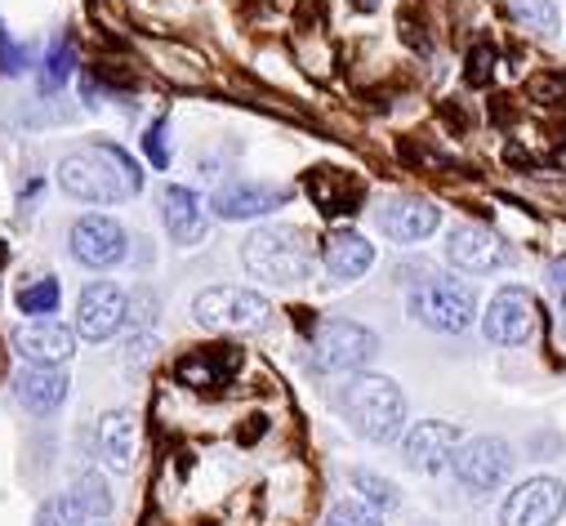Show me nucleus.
I'll use <instances>...</instances> for the list:
<instances>
[{
    "label": "nucleus",
    "instance_id": "nucleus-19",
    "mask_svg": "<svg viewBox=\"0 0 566 526\" xmlns=\"http://www.w3.org/2000/svg\"><path fill=\"white\" fill-rule=\"evenodd\" d=\"M98 451H103V464L116 469V473H129L134 460H138V420L134 411H112L98 429Z\"/></svg>",
    "mask_w": 566,
    "mask_h": 526
},
{
    "label": "nucleus",
    "instance_id": "nucleus-29",
    "mask_svg": "<svg viewBox=\"0 0 566 526\" xmlns=\"http://www.w3.org/2000/svg\"><path fill=\"white\" fill-rule=\"evenodd\" d=\"M326 526H384L366 504H357V499H344V504H335L331 508V517H326Z\"/></svg>",
    "mask_w": 566,
    "mask_h": 526
},
{
    "label": "nucleus",
    "instance_id": "nucleus-13",
    "mask_svg": "<svg viewBox=\"0 0 566 526\" xmlns=\"http://www.w3.org/2000/svg\"><path fill=\"white\" fill-rule=\"evenodd\" d=\"M455 451H460V429H455V424H438V420L415 424V429L406 433V442H401L406 464L419 469V473H442V469H451Z\"/></svg>",
    "mask_w": 566,
    "mask_h": 526
},
{
    "label": "nucleus",
    "instance_id": "nucleus-34",
    "mask_svg": "<svg viewBox=\"0 0 566 526\" xmlns=\"http://www.w3.org/2000/svg\"><path fill=\"white\" fill-rule=\"evenodd\" d=\"M148 353H157V339L138 335V339L129 344V366H144V361H148Z\"/></svg>",
    "mask_w": 566,
    "mask_h": 526
},
{
    "label": "nucleus",
    "instance_id": "nucleus-30",
    "mask_svg": "<svg viewBox=\"0 0 566 526\" xmlns=\"http://www.w3.org/2000/svg\"><path fill=\"white\" fill-rule=\"evenodd\" d=\"M28 72V50L10 36V28H0V76H23Z\"/></svg>",
    "mask_w": 566,
    "mask_h": 526
},
{
    "label": "nucleus",
    "instance_id": "nucleus-15",
    "mask_svg": "<svg viewBox=\"0 0 566 526\" xmlns=\"http://www.w3.org/2000/svg\"><path fill=\"white\" fill-rule=\"evenodd\" d=\"M281 201L276 188H268V183H250V179H228V183H219L214 188V197H210V206H214V214L219 219H259V214H272Z\"/></svg>",
    "mask_w": 566,
    "mask_h": 526
},
{
    "label": "nucleus",
    "instance_id": "nucleus-37",
    "mask_svg": "<svg viewBox=\"0 0 566 526\" xmlns=\"http://www.w3.org/2000/svg\"><path fill=\"white\" fill-rule=\"evenodd\" d=\"M557 161H562V166H566V148H562V152H557Z\"/></svg>",
    "mask_w": 566,
    "mask_h": 526
},
{
    "label": "nucleus",
    "instance_id": "nucleus-10",
    "mask_svg": "<svg viewBox=\"0 0 566 526\" xmlns=\"http://www.w3.org/2000/svg\"><path fill=\"white\" fill-rule=\"evenodd\" d=\"M67 241H72V254L85 263V269H98V273L116 269V263L129 254L125 228H120L116 219H107V214H85V219H76L72 232H67Z\"/></svg>",
    "mask_w": 566,
    "mask_h": 526
},
{
    "label": "nucleus",
    "instance_id": "nucleus-18",
    "mask_svg": "<svg viewBox=\"0 0 566 526\" xmlns=\"http://www.w3.org/2000/svg\"><path fill=\"white\" fill-rule=\"evenodd\" d=\"M14 392H19V402L36 415H50L63 407L67 398V375L59 366H28L19 379H14Z\"/></svg>",
    "mask_w": 566,
    "mask_h": 526
},
{
    "label": "nucleus",
    "instance_id": "nucleus-8",
    "mask_svg": "<svg viewBox=\"0 0 566 526\" xmlns=\"http://www.w3.org/2000/svg\"><path fill=\"white\" fill-rule=\"evenodd\" d=\"M535 322H539L535 295L522 291V286H504V291L491 299V308H486V317H482V330H486L491 344L513 348V344H526V339L535 335Z\"/></svg>",
    "mask_w": 566,
    "mask_h": 526
},
{
    "label": "nucleus",
    "instance_id": "nucleus-35",
    "mask_svg": "<svg viewBox=\"0 0 566 526\" xmlns=\"http://www.w3.org/2000/svg\"><path fill=\"white\" fill-rule=\"evenodd\" d=\"M548 286H553V295H566V259L548 263Z\"/></svg>",
    "mask_w": 566,
    "mask_h": 526
},
{
    "label": "nucleus",
    "instance_id": "nucleus-14",
    "mask_svg": "<svg viewBox=\"0 0 566 526\" xmlns=\"http://www.w3.org/2000/svg\"><path fill=\"white\" fill-rule=\"evenodd\" d=\"M14 348H19L32 366H63V361L72 357L76 339H72V330L59 326L54 317H32V322H23V326L14 330Z\"/></svg>",
    "mask_w": 566,
    "mask_h": 526
},
{
    "label": "nucleus",
    "instance_id": "nucleus-2",
    "mask_svg": "<svg viewBox=\"0 0 566 526\" xmlns=\"http://www.w3.org/2000/svg\"><path fill=\"white\" fill-rule=\"evenodd\" d=\"M241 263L263 286H291L313 273V245L295 228H259L245 236Z\"/></svg>",
    "mask_w": 566,
    "mask_h": 526
},
{
    "label": "nucleus",
    "instance_id": "nucleus-26",
    "mask_svg": "<svg viewBox=\"0 0 566 526\" xmlns=\"http://www.w3.org/2000/svg\"><path fill=\"white\" fill-rule=\"evenodd\" d=\"M76 499H81V508L90 513V517H107L112 513V491H107V477L103 473H81V482H76V491H72Z\"/></svg>",
    "mask_w": 566,
    "mask_h": 526
},
{
    "label": "nucleus",
    "instance_id": "nucleus-9",
    "mask_svg": "<svg viewBox=\"0 0 566 526\" xmlns=\"http://www.w3.org/2000/svg\"><path fill=\"white\" fill-rule=\"evenodd\" d=\"M566 513V486L557 477H531L517 491H509L500 522L504 526H553Z\"/></svg>",
    "mask_w": 566,
    "mask_h": 526
},
{
    "label": "nucleus",
    "instance_id": "nucleus-5",
    "mask_svg": "<svg viewBox=\"0 0 566 526\" xmlns=\"http://www.w3.org/2000/svg\"><path fill=\"white\" fill-rule=\"evenodd\" d=\"M268 299L259 291H237V286H214V291H201L197 304H192V317L206 326V330H254L268 322Z\"/></svg>",
    "mask_w": 566,
    "mask_h": 526
},
{
    "label": "nucleus",
    "instance_id": "nucleus-20",
    "mask_svg": "<svg viewBox=\"0 0 566 526\" xmlns=\"http://www.w3.org/2000/svg\"><path fill=\"white\" fill-rule=\"evenodd\" d=\"M308 197L317 201L322 214H357L361 210V188L344 170H313L308 175Z\"/></svg>",
    "mask_w": 566,
    "mask_h": 526
},
{
    "label": "nucleus",
    "instance_id": "nucleus-33",
    "mask_svg": "<svg viewBox=\"0 0 566 526\" xmlns=\"http://www.w3.org/2000/svg\"><path fill=\"white\" fill-rule=\"evenodd\" d=\"M491 76H495V50H491V45H473V50H469L464 81H469V85H486Z\"/></svg>",
    "mask_w": 566,
    "mask_h": 526
},
{
    "label": "nucleus",
    "instance_id": "nucleus-28",
    "mask_svg": "<svg viewBox=\"0 0 566 526\" xmlns=\"http://www.w3.org/2000/svg\"><path fill=\"white\" fill-rule=\"evenodd\" d=\"M85 508H81V499L76 495H54V499H45L41 504V513H36V526H85Z\"/></svg>",
    "mask_w": 566,
    "mask_h": 526
},
{
    "label": "nucleus",
    "instance_id": "nucleus-24",
    "mask_svg": "<svg viewBox=\"0 0 566 526\" xmlns=\"http://www.w3.org/2000/svg\"><path fill=\"white\" fill-rule=\"evenodd\" d=\"M509 14H513L526 32H535V36H553V32H557V10H553V0H513Z\"/></svg>",
    "mask_w": 566,
    "mask_h": 526
},
{
    "label": "nucleus",
    "instance_id": "nucleus-4",
    "mask_svg": "<svg viewBox=\"0 0 566 526\" xmlns=\"http://www.w3.org/2000/svg\"><path fill=\"white\" fill-rule=\"evenodd\" d=\"M473 308H478L473 286H464V282H455V277H429L423 286H415V295H410L415 322H423L429 330H442V335L469 330Z\"/></svg>",
    "mask_w": 566,
    "mask_h": 526
},
{
    "label": "nucleus",
    "instance_id": "nucleus-25",
    "mask_svg": "<svg viewBox=\"0 0 566 526\" xmlns=\"http://www.w3.org/2000/svg\"><path fill=\"white\" fill-rule=\"evenodd\" d=\"M72 67H76V50H72V36H59V41H54V50L45 54V67H41V90H45V94L63 90V81L72 76Z\"/></svg>",
    "mask_w": 566,
    "mask_h": 526
},
{
    "label": "nucleus",
    "instance_id": "nucleus-7",
    "mask_svg": "<svg viewBox=\"0 0 566 526\" xmlns=\"http://www.w3.org/2000/svg\"><path fill=\"white\" fill-rule=\"evenodd\" d=\"M451 469H455L460 486H469L478 495L482 491H495L513 473V446L504 438H469V442H460Z\"/></svg>",
    "mask_w": 566,
    "mask_h": 526
},
{
    "label": "nucleus",
    "instance_id": "nucleus-21",
    "mask_svg": "<svg viewBox=\"0 0 566 526\" xmlns=\"http://www.w3.org/2000/svg\"><path fill=\"white\" fill-rule=\"evenodd\" d=\"M237 366H241V353L237 348H201V353L179 357V379L192 383V388H214V383L232 379Z\"/></svg>",
    "mask_w": 566,
    "mask_h": 526
},
{
    "label": "nucleus",
    "instance_id": "nucleus-11",
    "mask_svg": "<svg viewBox=\"0 0 566 526\" xmlns=\"http://www.w3.org/2000/svg\"><path fill=\"white\" fill-rule=\"evenodd\" d=\"M125 317H129V295L120 286H112V282H94L76 299V330H81V339H94V344L112 339L125 326Z\"/></svg>",
    "mask_w": 566,
    "mask_h": 526
},
{
    "label": "nucleus",
    "instance_id": "nucleus-32",
    "mask_svg": "<svg viewBox=\"0 0 566 526\" xmlns=\"http://www.w3.org/2000/svg\"><path fill=\"white\" fill-rule=\"evenodd\" d=\"M526 94H531L535 103H562V98H566V76H562V72H539V76H531Z\"/></svg>",
    "mask_w": 566,
    "mask_h": 526
},
{
    "label": "nucleus",
    "instance_id": "nucleus-3",
    "mask_svg": "<svg viewBox=\"0 0 566 526\" xmlns=\"http://www.w3.org/2000/svg\"><path fill=\"white\" fill-rule=\"evenodd\" d=\"M339 407L353 420V429L370 442H397L401 429H406V398H401V388L384 375H357L339 392Z\"/></svg>",
    "mask_w": 566,
    "mask_h": 526
},
{
    "label": "nucleus",
    "instance_id": "nucleus-22",
    "mask_svg": "<svg viewBox=\"0 0 566 526\" xmlns=\"http://www.w3.org/2000/svg\"><path fill=\"white\" fill-rule=\"evenodd\" d=\"M166 228L175 241H201L206 219H201V201L192 188H166Z\"/></svg>",
    "mask_w": 566,
    "mask_h": 526
},
{
    "label": "nucleus",
    "instance_id": "nucleus-1",
    "mask_svg": "<svg viewBox=\"0 0 566 526\" xmlns=\"http://www.w3.org/2000/svg\"><path fill=\"white\" fill-rule=\"evenodd\" d=\"M59 183L76 201L116 206V201H129L138 188H144V175H138V166L129 161V152H120L112 144H90V148L63 157Z\"/></svg>",
    "mask_w": 566,
    "mask_h": 526
},
{
    "label": "nucleus",
    "instance_id": "nucleus-12",
    "mask_svg": "<svg viewBox=\"0 0 566 526\" xmlns=\"http://www.w3.org/2000/svg\"><path fill=\"white\" fill-rule=\"evenodd\" d=\"M447 259L455 263V269H464V273H495V269H504V263L513 259V250H509V241H500L491 228L464 223V228L451 232Z\"/></svg>",
    "mask_w": 566,
    "mask_h": 526
},
{
    "label": "nucleus",
    "instance_id": "nucleus-31",
    "mask_svg": "<svg viewBox=\"0 0 566 526\" xmlns=\"http://www.w3.org/2000/svg\"><path fill=\"white\" fill-rule=\"evenodd\" d=\"M144 152L153 157V166H157V170H166V166H170V125H166V120H153V125H148V135H144Z\"/></svg>",
    "mask_w": 566,
    "mask_h": 526
},
{
    "label": "nucleus",
    "instance_id": "nucleus-6",
    "mask_svg": "<svg viewBox=\"0 0 566 526\" xmlns=\"http://www.w3.org/2000/svg\"><path fill=\"white\" fill-rule=\"evenodd\" d=\"M379 339L375 330L357 326V322H322L313 335V366L317 370H357L375 357Z\"/></svg>",
    "mask_w": 566,
    "mask_h": 526
},
{
    "label": "nucleus",
    "instance_id": "nucleus-17",
    "mask_svg": "<svg viewBox=\"0 0 566 526\" xmlns=\"http://www.w3.org/2000/svg\"><path fill=\"white\" fill-rule=\"evenodd\" d=\"M322 263H326V273L335 282H357L375 263V245L361 232H331L326 245H322Z\"/></svg>",
    "mask_w": 566,
    "mask_h": 526
},
{
    "label": "nucleus",
    "instance_id": "nucleus-16",
    "mask_svg": "<svg viewBox=\"0 0 566 526\" xmlns=\"http://www.w3.org/2000/svg\"><path fill=\"white\" fill-rule=\"evenodd\" d=\"M379 228L384 236H392L397 245H415L423 236L438 232V206L419 201V197H392L384 210H379Z\"/></svg>",
    "mask_w": 566,
    "mask_h": 526
},
{
    "label": "nucleus",
    "instance_id": "nucleus-23",
    "mask_svg": "<svg viewBox=\"0 0 566 526\" xmlns=\"http://www.w3.org/2000/svg\"><path fill=\"white\" fill-rule=\"evenodd\" d=\"M14 304H19V313H28V317H50V313L59 308V277H36V282L19 286Z\"/></svg>",
    "mask_w": 566,
    "mask_h": 526
},
{
    "label": "nucleus",
    "instance_id": "nucleus-27",
    "mask_svg": "<svg viewBox=\"0 0 566 526\" xmlns=\"http://www.w3.org/2000/svg\"><path fill=\"white\" fill-rule=\"evenodd\" d=\"M353 486H357V491H361V499H366V504H375V508H397V504H401L397 486H392L388 477L370 473V469H353Z\"/></svg>",
    "mask_w": 566,
    "mask_h": 526
},
{
    "label": "nucleus",
    "instance_id": "nucleus-36",
    "mask_svg": "<svg viewBox=\"0 0 566 526\" xmlns=\"http://www.w3.org/2000/svg\"><path fill=\"white\" fill-rule=\"evenodd\" d=\"M353 6H357V10H375V6H379V0H353Z\"/></svg>",
    "mask_w": 566,
    "mask_h": 526
}]
</instances>
